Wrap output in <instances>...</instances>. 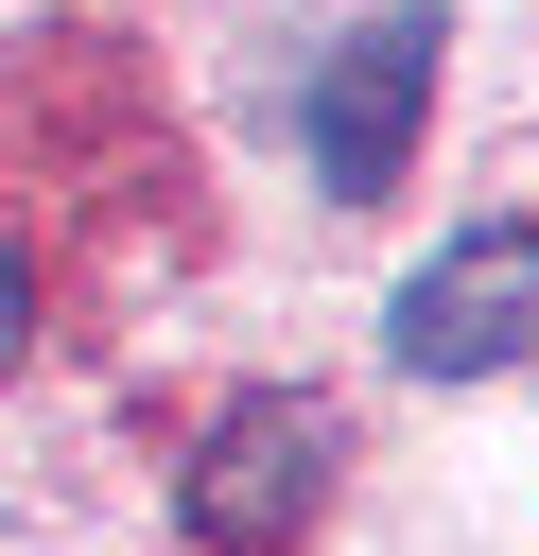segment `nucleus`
Returning a JSON list of instances; mask_svg holds the SVG:
<instances>
[{
	"instance_id": "1",
	"label": "nucleus",
	"mask_w": 539,
	"mask_h": 556,
	"mask_svg": "<svg viewBox=\"0 0 539 556\" xmlns=\"http://www.w3.org/2000/svg\"><path fill=\"white\" fill-rule=\"evenodd\" d=\"M330 469H348V417L296 400V382H261V400H226V417L191 434L174 521H191V556H278V539H313Z\"/></svg>"
},
{
	"instance_id": "2",
	"label": "nucleus",
	"mask_w": 539,
	"mask_h": 556,
	"mask_svg": "<svg viewBox=\"0 0 539 556\" xmlns=\"http://www.w3.org/2000/svg\"><path fill=\"white\" fill-rule=\"evenodd\" d=\"M539 348V226L504 208V226H452L400 295H383V365L400 382H504Z\"/></svg>"
},
{
	"instance_id": "3",
	"label": "nucleus",
	"mask_w": 539,
	"mask_h": 556,
	"mask_svg": "<svg viewBox=\"0 0 539 556\" xmlns=\"http://www.w3.org/2000/svg\"><path fill=\"white\" fill-rule=\"evenodd\" d=\"M435 52H452V17H435V0H383L365 35H330L313 104H296V139H313V191H348V208H383V191H400V156H417V104H435Z\"/></svg>"
},
{
	"instance_id": "4",
	"label": "nucleus",
	"mask_w": 539,
	"mask_h": 556,
	"mask_svg": "<svg viewBox=\"0 0 539 556\" xmlns=\"http://www.w3.org/2000/svg\"><path fill=\"white\" fill-rule=\"evenodd\" d=\"M17 348H35V278L0 261V365H17Z\"/></svg>"
}]
</instances>
